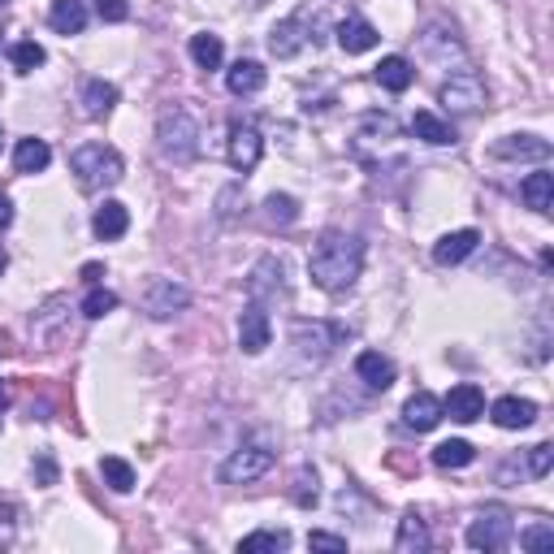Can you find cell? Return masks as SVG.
Segmentation results:
<instances>
[{"instance_id": "obj_1", "label": "cell", "mask_w": 554, "mask_h": 554, "mask_svg": "<svg viewBox=\"0 0 554 554\" xmlns=\"http://www.w3.org/2000/svg\"><path fill=\"white\" fill-rule=\"evenodd\" d=\"M308 273L325 295H347L364 273V239L347 230H325L308 256Z\"/></svg>"}, {"instance_id": "obj_2", "label": "cell", "mask_w": 554, "mask_h": 554, "mask_svg": "<svg viewBox=\"0 0 554 554\" xmlns=\"http://www.w3.org/2000/svg\"><path fill=\"white\" fill-rule=\"evenodd\" d=\"M156 152L165 156L169 165H191L200 156V122H195L191 109H165L156 117Z\"/></svg>"}, {"instance_id": "obj_3", "label": "cell", "mask_w": 554, "mask_h": 554, "mask_svg": "<svg viewBox=\"0 0 554 554\" xmlns=\"http://www.w3.org/2000/svg\"><path fill=\"white\" fill-rule=\"evenodd\" d=\"M70 169H74V178L83 191H109L122 182L126 161L117 148H109V143H83V148L70 156Z\"/></svg>"}, {"instance_id": "obj_4", "label": "cell", "mask_w": 554, "mask_h": 554, "mask_svg": "<svg viewBox=\"0 0 554 554\" xmlns=\"http://www.w3.org/2000/svg\"><path fill=\"white\" fill-rule=\"evenodd\" d=\"M325 31V18H321V9H299V13H290V18H282L269 31V52L277 61H290V57H299L308 44H321V35Z\"/></svg>"}, {"instance_id": "obj_5", "label": "cell", "mask_w": 554, "mask_h": 554, "mask_svg": "<svg viewBox=\"0 0 554 554\" xmlns=\"http://www.w3.org/2000/svg\"><path fill=\"white\" fill-rule=\"evenodd\" d=\"M347 338H351V329L338 325V321H295V325H290V342H295V351L303 355V360H312V364L329 360V355H334Z\"/></svg>"}, {"instance_id": "obj_6", "label": "cell", "mask_w": 554, "mask_h": 554, "mask_svg": "<svg viewBox=\"0 0 554 554\" xmlns=\"http://www.w3.org/2000/svg\"><path fill=\"white\" fill-rule=\"evenodd\" d=\"M273 459H277L273 442L269 438H252V442H243L239 451H230V459L221 464V481H226V485H252L273 468Z\"/></svg>"}, {"instance_id": "obj_7", "label": "cell", "mask_w": 554, "mask_h": 554, "mask_svg": "<svg viewBox=\"0 0 554 554\" xmlns=\"http://www.w3.org/2000/svg\"><path fill=\"white\" fill-rule=\"evenodd\" d=\"M516 537V520H511L507 507H481L468 524V546L472 550H485V554H498L511 546Z\"/></svg>"}, {"instance_id": "obj_8", "label": "cell", "mask_w": 554, "mask_h": 554, "mask_svg": "<svg viewBox=\"0 0 554 554\" xmlns=\"http://www.w3.org/2000/svg\"><path fill=\"white\" fill-rule=\"evenodd\" d=\"M485 100H490V91H485V78L477 70H455L438 87V104L446 113H481Z\"/></svg>"}, {"instance_id": "obj_9", "label": "cell", "mask_w": 554, "mask_h": 554, "mask_svg": "<svg viewBox=\"0 0 554 554\" xmlns=\"http://www.w3.org/2000/svg\"><path fill=\"white\" fill-rule=\"evenodd\" d=\"M420 48H425V57L438 65V70H468V52L464 44L455 39V31L446 22H429L425 35H420Z\"/></svg>"}, {"instance_id": "obj_10", "label": "cell", "mask_w": 554, "mask_h": 554, "mask_svg": "<svg viewBox=\"0 0 554 554\" xmlns=\"http://www.w3.org/2000/svg\"><path fill=\"white\" fill-rule=\"evenodd\" d=\"M187 308H191V290L174 282V277H152L148 290H143V312H148L152 321H169V316H178Z\"/></svg>"}, {"instance_id": "obj_11", "label": "cell", "mask_w": 554, "mask_h": 554, "mask_svg": "<svg viewBox=\"0 0 554 554\" xmlns=\"http://www.w3.org/2000/svg\"><path fill=\"white\" fill-rule=\"evenodd\" d=\"M399 139V122H394L390 113H368L360 126H355V139H351V152L360 156V161H373L390 148V143Z\"/></svg>"}, {"instance_id": "obj_12", "label": "cell", "mask_w": 554, "mask_h": 554, "mask_svg": "<svg viewBox=\"0 0 554 554\" xmlns=\"http://www.w3.org/2000/svg\"><path fill=\"white\" fill-rule=\"evenodd\" d=\"M265 156V139H260L256 122H234L230 126V139H226V161L234 174H252Z\"/></svg>"}, {"instance_id": "obj_13", "label": "cell", "mask_w": 554, "mask_h": 554, "mask_svg": "<svg viewBox=\"0 0 554 554\" xmlns=\"http://www.w3.org/2000/svg\"><path fill=\"white\" fill-rule=\"evenodd\" d=\"M286 295H290V286H286V265H282V260H277V256L256 260L252 277H247V299L265 308V303H277Z\"/></svg>"}, {"instance_id": "obj_14", "label": "cell", "mask_w": 554, "mask_h": 554, "mask_svg": "<svg viewBox=\"0 0 554 554\" xmlns=\"http://www.w3.org/2000/svg\"><path fill=\"white\" fill-rule=\"evenodd\" d=\"M273 342V325H269V312L260 308V303H252L247 299V308H243V316H239V347L247 351V355H260Z\"/></svg>"}, {"instance_id": "obj_15", "label": "cell", "mask_w": 554, "mask_h": 554, "mask_svg": "<svg viewBox=\"0 0 554 554\" xmlns=\"http://www.w3.org/2000/svg\"><path fill=\"white\" fill-rule=\"evenodd\" d=\"M442 416L459 420V425H472V420H481V416H485V390L472 386V381L455 386V390L442 399Z\"/></svg>"}, {"instance_id": "obj_16", "label": "cell", "mask_w": 554, "mask_h": 554, "mask_svg": "<svg viewBox=\"0 0 554 554\" xmlns=\"http://www.w3.org/2000/svg\"><path fill=\"white\" fill-rule=\"evenodd\" d=\"M338 48L347 52V57H360V52H368V48H377V26L368 22V18H360V13H351V18H342L338 22Z\"/></svg>"}, {"instance_id": "obj_17", "label": "cell", "mask_w": 554, "mask_h": 554, "mask_svg": "<svg viewBox=\"0 0 554 554\" xmlns=\"http://www.w3.org/2000/svg\"><path fill=\"white\" fill-rule=\"evenodd\" d=\"M438 420H442V399H438V394L416 390L412 399L403 403V425H407V429L429 433V429H438Z\"/></svg>"}, {"instance_id": "obj_18", "label": "cell", "mask_w": 554, "mask_h": 554, "mask_svg": "<svg viewBox=\"0 0 554 554\" xmlns=\"http://www.w3.org/2000/svg\"><path fill=\"white\" fill-rule=\"evenodd\" d=\"M477 243H481V234L477 230H455V234H442L438 243H433V260H438L442 269H451V265H464V260L477 252Z\"/></svg>"}, {"instance_id": "obj_19", "label": "cell", "mask_w": 554, "mask_h": 554, "mask_svg": "<svg viewBox=\"0 0 554 554\" xmlns=\"http://www.w3.org/2000/svg\"><path fill=\"white\" fill-rule=\"evenodd\" d=\"M494 425L498 429H529L537 420V403L533 399H520V394H503L494 407H490Z\"/></svg>"}, {"instance_id": "obj_20", "label": "cell", "mask_w": 554, "mask_h": 554, "mask_svg": "<svg viewBox=\"0 0 554 554\" xmlns=\"http://www.w3.org/2000/svg\"><path fill=\"white\" fill-rule=\"evenodd\" d=\"M498 161H550V143L537 135H507L494 143Z\"/></svg>"}, {"instance_id": "obj_21", "label": "cell", "mask_w": 554, "mask_h": 554, "mask_svg": "<svg viewBox=\"0 0 554 554\" xmlns=\"http://www.w3.org/2000/svg\"><path fill=\"white\" fill-rule=\"evenodd\" d=\"M433 546V537H429V524L420 511H403V520H399V533H394V550L399 554H425Z\"/></svg>"}, {"instance_id": "obj_22", "label": "cell", "mask_w": 554, "mask_h": 554, "mask_svg": "<svg viewBox=\"0 0 554 554\" xmlns=\"http://www.w3.org/2000/svg\"><path fill=\"white\" fill-rule=\"evenodd\" d=\"M355 377L364 381L368 390H390L394 386V360L381 351H360V360H355Z\"/></svg>"}, {"instance_id": "obj_23", "label": "cell", "mask_w": 554, "mask_h": 554, "mask_svg": "<svg viewBox=\"0 0 554 554\" xmlns=\"http://www.w3.org/2000/svg\"><path fill=\"white\" fill-rule=\"evenodd\" d=\"M91 230H96V239H100V243L122 239V234L130 230V213H126V204L104 200V204L96 208V217H91Z\"/></svg>"}, {"instance_id": "obj_24", "label": "cell", "mask_w": 554, "mask_h": 554, "mask_svg": "<svg viewBox=\"0 0 554 554\" xmlns=\"http://www.w3.org/2000/svg\"><path fill=\"white\" fill-rule=\"evenodd\" d=\"M226 87H230V96H256V91L265 87V65L252 57H239L226 70Z\"/></svg>"}, {"instance_id": "obj_25", "label": "cell", "mask_w": 554, "mask_h": 554, "mask_svg": "<svg viewBox=\"0 0 554 554\" xmlns=\"http://www.w3.org/2000/svg\"><path fill=\"white\" fill-rule=\"evenodd\" d=\"M78 104H83V117H91V122H100V117L113 113L117 104V87L104 83V78H87L83 83V96H78Z\"/></svg>"}, {"instance_id": "obj_26", "label": "cell", "mask_w": 554, "mask_h": 554, "mask_svg": "<svg viewBox=\"0 0 554 554\" xmlns=\"http://www.w3.org/2000/svg\"><path fill=\"white\" fill-rule=\"evenodd\" d=\"M48 26L57 35H83V26H87V0H52Z\"/></svg>"}, {"instance_id": "obj_27", "label": "cell", "mask_w": 554, "mask_h": 554, "mask_svg": "<svg viewBox=\"0 0 554 554\" xmlns=\"http://www.w3.org/2000/svg\"><path fill=\"white\" fill-rule=\"evenodd\" d=\"M412 135H416L420 143H429V148H451V143H455V126L442 122L438 113L420 109V113L412 117Z\"/></svg>"}, {"instance_id": "obj_28", "label": "cell", "mask_w": 554, "mask_h": 554, "mask_svg": "<svg viewBox=\"0 0 554 554\" xmlns=\"http://www.w3.org/2000/svg\"><path fill=\"white\" fill-rule=\"evenodd\" d=\"M48 161H52V148L35 135L18 139V148H13V169H18V174H44Z\"/></svg>"}, {"instance_id": "obj_29", "label": "cell", "mask_w": 554, "mask_h": 554, "mask_svg": "<svg viewBox=\"0 0 554 554\" xmlns=\"http://www.w3.org/2000/svg\"><path fill=\"white\" fill-rule=\"evenodd\" d=\"M373 78L386 91H394V96H399V91H407V87L416 83V70H412V61H407V57H381V65L373 70Z\"/></svg>"}, {"instance_id": "obj_30", "label": "cell", "mask_w": 554, "mask_h": 554, "mask_svg": "<svg viewBox=\"0 0 554 554\" xmlns=\"http://www.w3.org/2000/svg\"><path fill=\"white\" fill-rule=\"evenodd\" d=\"M520 195H524V204H529L533 213H550V208H554V174L537 169V174H529L520 182Z\"/></svg>"}, {"instance_id": "obj_31", "label": "cell", "mask_w": 554, "mask_h": 554, "mask_svg": "<svg viewBox=\"0 0 554 554\" xmlns=\"http://www.w3.org/2000/svg\"><path fill=\"white\" fill-rule=\"evenodd\" d=\"M191 61L200 65V70H221V61H226V48H221V35H213V31L191 35Z\"/></svg>"}, {"instance_id": "obj_32", "label": "cell", "mask_w": 554, "mask_h": 554, "mask_svg": "<svg viewBox=\"0 0 554 554\" xmlns=\"http://www.w3.org/2000/svg\"><path fill=\"white\" fill-rule=\"evenodd\" d=\"M100 477H104V485H109V490H117V494H130V490H135V468H130L126 459H117V455H104V459H100Z\"/></svg>"}, {"instance_id": "obj_33", "label": "cell", "mask_w": 554, "mask_h": 554, "mask_svg": "<svg viewBox=\"0 0 554 554\" xmlns=\"http://www.w3.org/2000/svg\"><path fill=\"white\" fill-rule=\"evenodd\" d=\"M472 459H477V451H472V442H464V438H451V442L433 446V464L438 468H468Z\"/></svg>"}, {"instance_id": "obj_34", "label": "cell", "mask_w": 554, "mask_h": 554, "mask_svg": "<svg viewBox=\"0 0 554 554\" xmlns=\"http://www.w3.org/2000/svg\"><path fill=\"white\" fill-rule=\"evenodd\" d=\"M265 217H269V226H295V221H299V200H295V195H286V191H273L265 200Z\"/></svg>"}, {"instance_id": "obj_35", "label": "cell", "mask_w": 554, "mask_h": 554, "mask_svg": "<svg viewBox=\"0 0 554 554\" xmlns=\"http://www.w3.org/2000/svg\"><path fill=\"white\" fill-rule=\"evenodd\" d=\"M9 61H13V70H22V74H31L39 70V65L48 61V52L35 44V39H18V44L9 48Z\"/></svg>"}, {"instance_id": "obj_36", "label": "cell", "mask_w": 554, "mask_h": 554, "mask_svg": "<svg viewBox=\"0 0 554 554\" xmlns=\"http://www.w3.org/2000/svg\"><path fill=\"white\" fill-rule=\"evenodd\" d=\"M290 546V533L282 529H260L252 537H243L239 542V554H260V550H286Z\"/></svg>"}, {"instance_id": "obj_37", "label": "cell", "mask_w": 554, "mask_h": 554, "mask_svg": "<svg viewBox=\"0 0 554 554\" xmlns=\"http://www.w3.org/2000/svg\"><path fill=\"white\" fill-rule=\"evenodd\" d=\"M290 498H295V507H303V511L321 503V490H316V468L303 464V468L295 472V490H290Z\"/></svg>"}, {"instance_id": "obj_38", "label": "cell", "mask_w": 554, "mask_h": 554, "mask_svg": "<svg viewBox=\"0 0 554 554\" xmlns=\"http://www.w3.org/2000/svg\"><path fill=\"white\" fill-rule=\"evenodd\" d=\"M113 308H117L113 290H104V286H91L87 290V299H83V316H87V321H100V316H109Z\"/></svg>"}, {"instance_id": "obj_39", "label": "cell", "mask_w": 554, "mask_h": 554, "mask_svg": "<svg viewBox=\"0 0 554 554\" xmlns=\"http://www.w3.org/2000/svg\"><path fill=\"white\" fill-rule=\"evenodd\" d=\"M520 550H533V554L554 550V529H550L546 520H537V524H529V529H520Z\"/></svg>"}, {"instance_id": "obj_40", "label": "cell", "mask_w": 554, "mask_h": 554, "mask_svg": "<svg viewBox=\"0 0 554 554\" xmlns=\"http://www.w3.org/2000/svg\"><path fill=\"white\" fill-rule=\"evenodd\" d=\"M13 537H18V507L0 503V550H9Z\"/></svg>"}, {"instance_id": "obj_41", "label": "cell", "mask_w": 554, "mask_h": 554, "mask_svg": "<svg viewBox=\"0 0 554 554\" xmlns=\"http://www.w3.org/2000/svg\"><path fill=\"white\" fill-rule=\"evenodd\" d=\"M550 468H554V446L550 442L533 446V451H529V472H533V477H550Z\"/></svg>"}, {"instance_id": "obj_42", "label": "cell", "mask_w": 554, "mask_h": 554, "mask_svg": "<svg viewBox=\"0 0 554 554\" xmlns=\"http://www.w3.org/2000/svg\"><path fill=\"white\" fill-rule=\"evenodd\" d=\"M96 13H100V22H126L130 5L126 0H96Z\"/></svg>"}, {"instance_id": "obj_43", "label": "cell", "mask_w": 554, "mask_h": 554, "mask_svg": "<svg viewBox=\"0 0 554 554\" xmlns=\"http://www.w3.org/2000/svg\"><path fill=\"white\" fill-rule=\"evenodd\" d=\"M308 546L312 550H347V537H334V533H308Z\"/></svg>"}, {"instance_id": "obj_44", "label": "cell", "mask_w": 554, "mask_h": 554, "mask_svg": "<svg viewBox=\"0 0 554 554\" xmlns=\"http://www.w3.org/2000/svg\"><path fill=\"white\" fill-rule=\"evenodd\" d=\"M35 477H39V485H52V481H57V464H52V459L44 455V459L35 464Z\"/></svg>"}, {"instance_id": "obj_45", "label": "cell", "mask_w": 554, "mask_h": 554, "mask_svg": "<svg viewBox=\"0 0 554 554\" xmlns=\"http://www.w3.org/2000/svg\"><path fill=\"white\" fill-rule=\"evenodd\" d=\"M9 226H13V200L0 191V230H9Z\"/></svg>"}, {"instance_id": "obj_46", "label": "cell", "mask_w": 554, "mask_h": 554, "mask_svg": "<svg viewBox=\"0 0 554 554\" xmlns=\"http://www.w3.org/2000/svg\"><path fill=\"white\" fill-rule=\"evenodd\" d=\"M100 277H104V265H83V282H87V286H96Z\"/></svg>"}, {"instance_id": "obj_47", "label": "cell", "mask_w": 554, "mask_h": 554, "mask_svg": "<svg viewBox=\"0 0 554 554\" xmlns=\"http://www.w3.org/2000/svg\"><path fill=\"white\" fill-rule=\"evenodd\" d=\"M5 265H9V256H5V247H0V273H5Z\"/></svg>"}, {"instance_id": "obj_48", "label": "cell", "mask_w": 554, "mask_h": 554, "mask_svg": "<svg viewBox=\"0 0 554 554\" xmlns=\"http://www.w3.org/2000/svg\"><path fill=\"white\" fill-rule=\"evenodd\" d=\"M0 407H5V386H0Z\"/></svg>"}, {"instance_id": "obj_49", "label": "cell", "mask_w": 554, "mask_h": 554, "mask_svg": "<svg viewBox=\"0 0 554 554\" xmlns=\"http://www.w3.org/2000/svg\"><path fill=\"white\" fill-rule=\"evenodd\" d=\"M252 5H265V0H252Z\"/></svg>"}, {"instance_id": "obj_50", "label": "cell", "mask_w": 554, "mask_h": 554, "mask_svg": "<svg viewBox=\"0 0 554 554\" xmlns=\"http://www.w3.org/2000/svg\"><path fill=\"white\" fill-rule=\"evenodd\" d=\"M0 139H5V130H0Z\"/></svg>"}, {"instance_id": "obj_51", "label": "cell", "mask_w": 554, "mask_h": 554, "mask_svg": "<svg viewBox=\"0 0 554 554\" xmlns=\"http://www.w3.org/2000/svg\"><path fill=\"white\" fill-rule=\"evenodd\" d=\"M0 5H5V0H0Z\"/></svg>"}]
</instances>
